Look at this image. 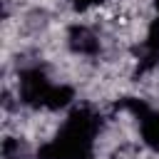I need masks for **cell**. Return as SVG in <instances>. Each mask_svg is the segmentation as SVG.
I'll list each match as a JSON object with an SVG mask.
<instances>
[{
    "label": "cell",
    "instance_id": "obj_1",
    "mask_svg": "<svg viewBox=\"0 0 159 159\" xmlns=\"http://www.w3.org/2000/svg\"><path fill=\"white\" fill-rule=\"evenodd\" d=\"M97 119L87 109H77L70 114L60 134L40 149V159H92Z\"/></svg>",
    "mask_w": 159,
    "mask_h": 159
},
{
    "label": "cell",
    "instance_id": "obj_2",
    "mask_svg": "<svg viewBox=\"0 0 159 159\" xmlns=\"http://www.w3.org/2000/svg\"><path fill=\"white\" fill-rule=\"evenodd\" d=\"M52 94V84L40 70H30L20 77V99L30 107H47V99Z\"/></svg>",
    "mask_w": 159,
    "mask_h": 159
},
{
    "label": "cell",
    "instance_id": "obj_3",
    "mask_svg": "<svg viewBox=\"0 0 159 159\" xmlns=\"http://www.w3.org/2000/svg\"><path fill=\"white\" fill-rule=\"evenodd\" d=\"M127 107L139 117L144 142H147L152 149H159V112L147 109V107H144L142 102H137V99H129V102H127Z\"/></svg>",
    "mask_w": 159,
    "mask_h": 159
},
{
    "label": "cell",
    "instance_id": "obj_4",
    "mask_svg": "<svg viewBox=\"0 0 159 159\" xmlns=\"http://www.w3.org/2000/svg\"><path fill=\"white\" fill-rule=\"evenodd\" d=\"M70 47H72L75 52H80V55H94V52L99 50V42H97V37L92 35V30H87V27H82V25H75V27L70 30Z\"/></svg>",
    "mask_w": 159,
    "mask_h": 159
},
{
    "label": "cell",
    "instance_id": "obj_5",
    "mask_svg": "<svg viewBox=\"0 0 159 159\" xmlns=\"http://www.w3.org/2000/svg\"><path fill=\"white\" fill-rule=\"evenodd\" d=\"M72 99V89L70 87H52V94L47 99V109H60L65 104H70Z\"/></svg>",
    "mask_w": 159,
    "mask_h": 159
},
{
    "label": "cell",
    "instance_id": "obj_6",
    "mask_svg": "<svg viewBox=\"0 0 159 159\" xmlns=\"http://www.w3.org/2000/svg\"><path fill=\"white\" fill-rule=\"evenodd\" d=\"M147 45H149V50H154V52H159V17L149 25V35H147Z\"/></svg>",
    "mask_w": 159,
    "mask_h": 159
},
{
    "label": "cell",
    "instance_id": "obj_7",
    "mask_svg": "<svg viewBox=\"0 0 159 159\" xmlns=\"http://www.w3.org/2000/svg\"><path fill=\"white\" fill-rule=\"evenodd\" d=\"M92 2H94V0H72V7H75V10H87Z\"/></svg>",
    "mask_w": 159,
    "mask_h": 159
},
{
    "label": "cell",
    "instance_id": "obj_8",
    "mask_svg": "<svg viewBox=\"0 0 159 159\" xmlns=\"http://www.w3.org/2000/svg\"><path fill=\"white\" fill-rule=\"evenodd\" d=\"M154 5H157V10H159V0H154Z\"/></svg>",
    "mask_w": 159,
    "mask_h": 159
}]
</instances>
